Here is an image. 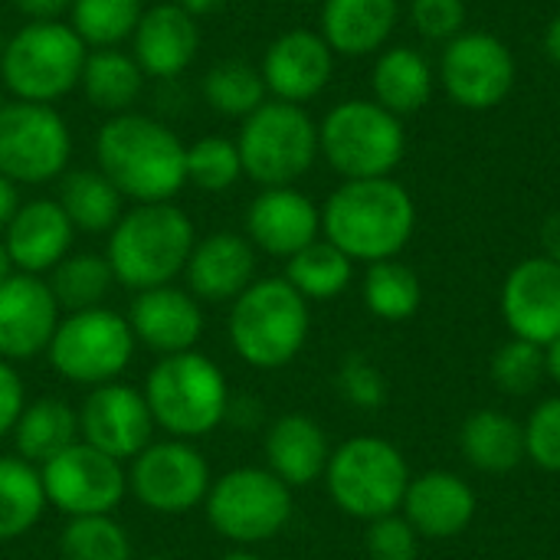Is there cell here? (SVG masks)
I'll return each mask as SVG.
<instances>
[{"mask_svg": "<svg viewBox=\"0 0 560 560\" xmlns=\"http://www.w3.org/2000/svg\"><path fill=\"white\" fill-rule=\"evenodd\" d=\"M368 555L371 560H417L420 535L400 515H384L368 528Z\"/></svg>", "mask_w": 560, "mask_h": 560, "instance_id": "f6af8a7d", "label": "cell"}, {"mask_svg": "<svg viewBox=\"0 0 560 560\" xmlns=\"http://www.w3.org/2000/svg\"><path fill=\"white\" fill-rule=\"evenodd\" d=\"M433 85H436L433 62L420 49L384 46L377 52L374 69H371V92H374V102L394 112L397 118L417 115L430 102Z\"/></svg>", "mask_w": 560, "mask_h": 560, "instance_id": "83f0119b", "label": "cell"}, {"mask_svg": "<svg viewBox=\"0 0 560 560\" xmlns=\"http://www.w3.org/2000/svg\"><path fill=\"white\" fill-rule=\"evenodd\" d=\"M203 509L220 538L253 548L289 525L292 489L262 466H240L213 479Z\"/></svg>", "mask_w": 560, "mask_h": 560, "instance_id": "8fae6325", "label": "cell"}, {"mask_svg": "<svg viewBox=\"0 0 560 560\" xmlns=\"http://www.w3.org/2000/svg\"><path fill=\"white\" fill-rule=\"evenodd\" d=\"M515 56L505 39L486 30H463L440 52L436 79L453 105L466 112L499 108L515 89Z\"/></svg>", "mask_w": 560, "mask_h": 560, "instance_id": "4fadbf2b", "label": "cell"}, {"mask_svg": "<svg viewBox=\"0 0 560 560\" xmlns=\"http://www.w3.org/2000/svg\"><path fill=\"white\" fill-rule=\"evenodd\" d=\"M410 23L430 43H450L466 30L463 0H410Z\"/></svg>", "mask_w": 560, "mask_h": 560, "instance_id": "7bdbcfd3", "label": "cell"}, {"mask_svg": "<svg viewBox=\"0 0 560 560\" xmlns=\"http://www.w3.org/2000/svg\"><path fill=\"white\" fill-rule=\"evenodd\" d=\"M213 479L203 453L187 440L148 443L128 469L131 495L158 515H187L207 502Z\"/></svg>", "mask_w": 560, "mask_h": 560, "instance_id": "5bb4252c", "label": "cell"}, {"mask_svg": "<svg viewBox=\"0 0 560 560\" xmlns=\"http://www.w3.org/2000/svg\"><path fill=\"white\" fill-rule=\"evenodd\" d=\"M200 52L197 20L180 10L174 0L148 7L131 33V56L141 66L144 79H174L194 66Z\"/></svg>", "mask_w": 560, "mask_h": 560, "instance_id": "603a6c76", "label": "cell"}, {"mask_svg": "<svg viewBox=\"0 0 560 560\" xmlns=\"http://www.w3.org/2000/svg\"><path fill=\"white\" fill-rule=\"evenodd\" d=\"M46 505L39 469L20 456H0V545L23 538L43 518Z\"/></svg>", "mask_w": 560, "mask_h": 560, "instance_id": "d6a6232c", "label": "cell"}, {"mask_svg": "<svg viewBox=\"0 0 560 560\" xmlns=\"http://www.w3.org/2000/svg\"><path fill=\"white\" fill-rule=\"evenodd\" d=\"M308 302L285 282V276L256 279L240 299H233L226 322L233 351L259 371L292 364L308 341Z\"/></svg>", "mask_w": 560, "mask_h": 560, "instance_id": "5b68a950", "label": "cell"}, {"mask_svg": "<svg viewBox=\"0 0 560 560\" xmlns=\"http://www.w3.org/2000/svg\"><path fill=\"white\" fill-rule=\"evenodd\" d=\"M89 46L62 20L23 23L3 46L0 79L16 102L52 105L82 82Z\"/></svg>", "mask_w": 560, "mask_h": 560, "instance_id": "52a82bcc", "label": "cell"}, {"mask_svg": "<svg viewBox=\"0 0 560 560\" xmlns=\"http://www.w3.org/2000/svg\"><path fill=\"white\" fill-rule=\"evenodd\" d=\"M502 318L522 341L548 348L560 338V266L548 256L522 259L502 282Z\"/></svg>", "mask_w": 560, "mask_h": 560, "instance_id": "ac0fdd59", "label": "cell"}, {"mask_svg": "<svg viewBox=\"0 0 560 560\" xmlns=\"http://www.w3.org/2000/svg\"><path fill=\"white\" fill-rule=\"evenodd\" d=\"M331 446L325 430L305 413H285L266 430V469L289 489H305L325 476Z\"/></svg>", "mask_w": 560, "mask_h": 560, "instance_id": "4316f807", "label": "cell"}, {"mask_svg": "<svg viewBox=\"0 0 560 560\" xmlns=\"http://www.w3.org/2000/svg\"><path fill=\"white\" fill-rule=\"evenodd\" d=\"M26 407V394H23V381L13 371L10 361L0 358V436L13 433L20 410Z\"/></svg>", "mask_w": 560, "mask_h": 560, "instance_id": "bcb514c9", "label": "cell"}, {"mask_svg": "<svg viewBox=\"0 0 560 560\" xmlns=\"http://www.w3.org/2000/svg\"><path fill=\"white\" fill-rule=\"evenodd\" d=\"M174 3H177L180 10H187V13L197 20V16H207V13H217V10H223L230 0H174Z\"/></svg>", "mask_w": 560, "mask_h": 560, "instance_id": "f907efd6", "label": "cell"}, {"mask_svg": "<svg viewBox=\"0 0 560 560\" xmlns=\"http://www.w3.org/2000/svg\"><path fill=\"white\" fill-rule=\"evenodd\" d=\"M95 167L135 203H167L187 187V144L164 121L121 112L95 135Z\"/></svg>", "mask_w": 560, "mask_h": 560, "instance_id": "6da1fadb", "label": "cell"}, {"mask_svg": "<svg viewBox=\"0 0 560 560\" xmlns=\"http://www.w3.org/2000/svg\"><path fill=\"white\" fill-rule=\"evenodd\" d=\"M417 230V203L394 177L345 180L322 207V236L354 262L397 259Z\"/></svg>", "mask_w": 560, "mask_h": 560, "instance_id": "7a4b0ae2", "label": "cell"}, {"mask_svg": "<svg viewBox=\"0 0 560 560\" xmlns=\"http://www.w3.org/2000/svg\"><path fill=\"white\" fill-rule=\"evenodd\" d=\"M62 560H131V538L112 515L69 518L59 535Z\"/></svg>", "mask_w": 560, "mask_h": 560, "instance_id": "f35d334b", "label": "cell"}, {"mask_svg": "<svg viewBox=\"0 0 560 560\" xmlns=\"http://www.w3.org/2000/svg\"><path fill=\"white\" fill-rule=\"evenodd\" d=\"M79 443V410H72L59 397H39L26 404L13 427V446L16 456L30 466H43L62 450Z\"/></svg>", "mask_w": 560, "mask_h": 560, "instance_id": "f546056e", "label": "cell"}, {"mask_svg": "<svg viewBox=\"0 0 560 560\" xmlns=\"http://www.w3.org/2000/svg\"><path fill=\"white\" fill-rule=\"evenodd\" d=\"M26 23H46V20H62L69 13L72 0H10Z\"/></svg>", "mask_w": 560, "mask_h": 560, "instance_id": "7dc6e473", "label": "cell"}, {"mask_svg": "<svg viewBox=\"0 0 560 560\" xmlns=\"http://www.w3.org/2000/svg\"><path fill=\"white\" fill-rule=\"evenodd\" d=\"M338 387L345 394L348 404L361 407V410H377L387 400V384L384 374L361 354L345 358L341 371H338Z\"/></svg>", "mask_w": 560, "mask_h": 560, "instance_id": "ee69618b", "label": "cell"}, {"mask_svg": "<svg viewBox=\"0 0 560 560\" xmlns=\"http://www.w3.org/2000/svg\"><path fill=\"white\" fill-rule=\"evenodd\" d=\"M49 289L66 312H82V308H98L105 305V295L115 285L112 266L98 253H69L52 272H49Z\"/></svg>", "mask_w": 560, "mask_h": 560, "instance_id": "8d00e7d4", "label": "cell"}, {"mask_svg": "<svg viewBox=\"0 0 560 560\" xmlns=\"http://www.w3.org/2000/svg\"><path fill=\"white\" fill-rule=\"evenodd\" d=\"M13 272H16V266H13V259H10V253H7V243H3V236H0V282H7Z\"/></svg>", "mask_w": 560, "mask_h": 560, "instance_id": "db71d44e", "label": "cell"}, {"mask_svg": "<svg viewBox=\"0 0 560 560\" xmlns=\"http://www.w3.org/2000/svg\"><path fill=\"white\" fill-rule=\"evenodd\" d=\"M200 95L217 115L240 118V121L246 115H253L269 98L259 66H253L246 59H220V62H213L200 75Z\"/></svg>", "mask_w": 560, "mask_h": 560, "instance_id": "e575fe53", "label": "cell"}, {"mask_svg": "<svg viewBox=\"0 0 560 560\" xmlns=\"http://www.w3.org/2000/svg\"><path fill=\"white\" fill-rule=\"evenodd\" d=\"M141 13L144 0H72L66 16L89 49H112L131 39Z\"/></svg>", "mask_w": 560, "mask_h": 560, "instance_id": "74e56055", "label": "cell"}, {"mask_svg": "<svg viewBox=\"0 0 560 560\" xmlns=\"http://www.w3.org/2000/svg\"><path fill=\"white\" fill-rule=\"evenodd\" d=\"M545 52L555 66H560V13L551 16V23L545 30Z\"/></svg>", "mask_w": 560, "mask_h": 560, "instance_id": "816d5d0a", "label": "cell"}, {"mask_svg": "<svg viewBox=\"0 0 560 560\" xmlns=\"http://www.w3.org/2000/svg\"><path fill=\"white\" fill-rule=\"evenodd\" d=\"M322 236V207L299 187H262L246 207V240L266 256L289 259Z\"/></svg>", "mask_w": 560, "mask_h": 560, "instance_id": "ffe728a7", "label": "cell"}, {"mask_svg": "<svg viewBox=\"0 0 560 560\" xmlns=\"http://www.w3.org/2000/svg\"><path fill=\"white\" fill-rule=\"evenodd\" d=\"M194 243V220L174 200L135 203L112 226L105 259L118 285L148 292L158 285H174V279L184 276Z\"/></svg>", "mask_w": 560, "mask_h": 560, "instance_id": "3957f363", "label": "cell"}, {"mask_svg": "<svg viewBox=\"0 0 560 560\" xmlns=\"http://www.w3.org/2000/svg\"><path fill=\"white\" fill-rule=\"evenodd\" d=\"M144 400L154 427L171 440H200L213 433L230 410V384L217 361L200 351L158 358L144 381Z\"/></svg>", "mask_w": 560, "mask_h": 560, "instance_id": "277c9868", "label": "cell"}, {"mask_svg": "<svg viewBox=\"0 0 560 560\" xmlns=\"http://www.w3.org/2000/svg\"><path fill=\"white\" fill-rule=\"evenodd\" d=\"M318 154L345 180L390 177L407 154V131L374 98H345L318 121Z\"/></svg>", "mask_w": 560, "mask_h": 560, "instance_id": "8992f818", "label": "cell"}, {"mask_svg": "<svg viewBox=\"0 0 560 560\" xmlns=\"http://www.w3.org/2000/svg\"><path fill=\"white\" fill-rule=\"evenodd\" d=\"M79 85L92 108L105 115H121V112H131V105L138 102L144 89V72L135 62V56L118 46L89 49Z\"/></svg>", "mask_w": 560, "mask_h": 560, "instance_id": "1f68e13d", "label": "cell"}, {"mask_svg": "<svg viewBox=\"0 0 560 560\" xmlns=\"http://www.w3.org/2000/svg\"><path fill=\"white\" fill-rule=\"evenodd\" d=\"M545 371H548V377L560 387V338L545 348Z\"/></svg>", "mask_w": 560, "mask_h": 560, "instance_id": "f5cc1de1", "label": "cell"}, {"mask_svg": "<svg viewBox=\"0 0 560 560\" xmlns=\"http://www.w3.org/2000/svg\"><path fill=\"white\" fill-rule=\"evenodd\" d=\"M400 509L420 538L450 541L472 525L476 492L456 472L436 469V472H423L410 479Z\"/></svg>", "mask_w": 560, "mask_h": 560, "instance_id": "d4e9b609", "label": "cell"}, {"mask_svg": "<svg viewBox=\"0 0 560 560\" xmlns=\"http://www.w3.org/2000/svg\"><path fill=\"white\" fill-rule=\"evenodd\" d=\"M400 20V0H322V36L335 56L364 59L387 46Z\"/></svg>", "mask_w": 560, "mask_h": 560, "instance_id": "484cf974", "label": "cell"}, {"mask_svg": "<svg viewBox=\"0 0 560 560\" xmlns=\"http://www.w3.org/2000/svg\"><path fill=\"white\" fill-rule=\"evenodd\" d=\"M154 430L144 394L121 381L92 387L79 407V440L118 463L135 459L148 443H154Z\"/></svg>", "mask_w": 560, "mask_h": 560, "instance_id": "2e32d148", "label": "cell"}, {"mask_svg": "<svg viewBox=\"0 0 560 560\" xmlns=\"http://www.w3.org/2000/svg\"><path fill=\"white\" fill-rule=\"evenodd\" d=\"M459 446L472 469L505 476L525 459V427L502 410H476L459 430Z\"/></svg>", "mask_w": 560, "mask_h": 560, "instance_id": "f1b7e54d", "label": "cell"}, {"mask_svg": "<svg viewBox=\"0 0 560 560\" xmlns=\"http://www.w3.org/2000/svg\"><path fill=\"white\" fill-rule=\"evenodd\" d=\"M75 226L69 223L59 200H26L20 203L16 217L3 230L7 253L16 266V272L46 276L52 272L69 253H72Z\"/></svg>", "mask_w": 560, "mask_h": 560, "instance_id": "cb8c5ba5", "label": "cell"}, {"mask_svg": "<svg viewBox=\"0 0 560 560\" xmlns=\"http://www.w3.org/2000/svg\"><path fill=\"white\" fill-rule=\"evenodd\" d=\"M525 459L545 472H560V397L538 404L525 423Z\"/></svg>", "mask_w": 560, "mask_h": 560, "instance_id": "b9f144b4", "label": "cell"}, {"mask_svg": "<svg viewBox=\"0 0 560 560\" xmlns=\"http://www.w3.org/2000/svg\"><path fill=\"white\" fill-rule=\"evenodd\" d=\"M331 502L361 522L397 515L410 486V466L404 453L381 436H354L331 450L325 469Z\"/></svg>", "mask_w": 560, "mask_h": 560, "instance_id": "9c48e42d", "label": "cell"}, {"mask_svg": "<svg viewBox=\"0 0 560 560\" xmlns=\"http://www.w3.org/2000/svg\"><path fill=\"white\" fill-rule=\"evenodd\" d=\"M59 207L66 210L75 233H112L125 213V197L98 167L66 171L59 177Z\"/></svg>", "mask_w": 560, "mask_h": 560, "instance_id": "4dcf8cb0", "label": "cell"}, {"mask_svg": "<svg viewBox=\"0 0 560 560\" xmlns=\"http://www.w3.org/2000/svg\"><path fill=\"white\" fill-rule=\"evenodd\" d=\"M141 560H167V558H161V555H151V558H141Z\"/></svg>", "mask_w": 560, "mask_h": 560, "instance_id": "6f0895ef", "label": "cell"}, {"mask_svg": "<svg viewBox=\"0 0 560 560\" xmlns=\"http://www.w3.org/2000/svg\"><path fill=\"white\" fill-rule=\"evenodd\" d=\"M545 374H548L545 371V348L522 341V338L505 341L492 358V381L509 397L535 394Z\"/></svg>", "mask_w": 560, "mask_h": 560, "instance_id": "60d3db41", "label": "cell"}, {"mask_svg": "<svg viewBox=\"0 0 560 560\" xmlns=\"http://www.w3.org/2000/svg\"><path fill=\"white\" fill-rule=\"evenodd\" d=\"M39 476H43L46 502L69 518L112 515L128 495L125 463L105 456L85 440L72 443L69 450L43 463Z\"/></svg>", "mask_w": 560, "mask_h": 560, "instance_id": "9a60e30c", "label": "cell"}, {"mask_svg": "<svg viewBox=\"0 0 560 560\" xmlns=\"http://www.w3.org/2000/svg\"><path fill=\"white\" fill-rule=\"evenodd\" d=\"M20 187L10 180V177H3L0 174V233L10 226V220L16 217V210H20Z\"/></svg>", "mask_w": 560, "mask_h": 560, "instance_id": "c3c4849f", "label": "cell"}, {"mask_svg": "<svg viewBox=\"0 0 560 560\" xmlns=\"http://www.w3.org/2000/svg\"><path fill=\"white\" fill-rule=\"evenodd\" d=\"M184 276L197 302H233L256 282V246L233 230L210 233L194 243Z\"/></svg>", "mask_w": 560, "mask_h": 560, "instance_id": "7402d4cb", "label": "cell"}, {"mask_svg": "<svg viewBox=\"0 0 560 560\" xmlns=\"http://www.w3.org/2000/svg\"><path fill=\"white\" fill-rule=\"evenodd\" d=\"M0 108H3V98H0Z\"/></svg>", "mask_w": 560, "mask_h": 560, "instance_id": "91938a15", "label": "cell"}, {"mask_svg": "<svg viewBox=\"0 0 560 560\" xmlns=\"http://www.w3.org/2000/svg\"><path fill=\"white\" fill-rule=\"evenodd\" d=\"M354 279V259H348L338 246H331L325 236L299 249L285 259V282L305 299V302H328L338 299Z\"/></svg>", "mask_w": 560, "mask_h": 560, "instance_id": "836d02e7", "label": "cell"}, {"mask_svg": "<svg viewBox=\"0 0 560 560\" xmlns=\"http://www.w3.org/2000/svg\"><path fill=\"white\" fill-rule=\"evenodd\" d=\"M128 325L138 345L154 351L158 358L194 351L203 335V312L200 302L177 289V285H158L148 292H135V302L128 308Z\"/></svg>", "mask_w": 560, "mask_h": 560, "instance_id": "44dd1931", "label": "cell"}, {"mask_svg": "<svg viewBox=\"0 0 560 560\" xmlns=\"http://www.w3.org/2000/svg\"><path fill=\"white\" fill-rule=\"evenodd\" d=\"M541 249H545V256L551 262L560 266V213L545 220V226H541Z\"/></svg>", "mask_w": 560, "mask_h": 560, "instance_id": "681fc988", "label": "cell"}, {"mask_svg": "<svg viewBox=\"0 0 560 560\" xmlns=\"http://www.w3.org/2000/svg\"><path fill=\"white\" fill-rule=\"evenodd\" d=\"M364 305L374 318L381 322H407L417 315L420 302H423V285L417 279V272L400 262V259H384V262H371L364 272V285H361Z\"/></svg>", "mask_w": 560, "mask_h": 560, "instance_id": "d590c367", "label": "cell"}, {"mask_svg": "<svg viewBox=\"0 0 560 560\" xmlns=\"http://www.w3.org/2000/svg\"><path fill=\"white\" fill-rule=\"evenodd\" d=\"M220 560H262V558H256V555H249V551H233V555H223Z\"/></svg>", "mask_w": 560, "mask_h": 560, "instance_id": "11a10c76", "label": "cell"}, {"mask_svg": "<svg viewBox=\"0 0 560 560\" xmlns=\"http://www.w3.org/2000/svg\"><path fill=\"white\" fill-rule=\"evenodd\" d=\"M243 177L259 187H295L318 158V121L305 105L266 98L236 135Z\"/></svg>", "mask_w": 560, "mask_h": 560, "instance_id": "ba28073f", "label": "cell"}, {"mask_svg": "<svg viewBox=\"0 0 560 560\" xmlns=\"http://www.w3.org/2000/svg\"><path fill=\"white\" fill-rule=\"evenodd\" d=\"M59 302L43 276L13 272L0 282V358L33 361L49 351V341L62 322Z\"/></svg>", "mask_w": 560, "mask_h": 560, "instance_id": "e0dca14e", "label": "cell"}, {"mask_svg": "<svg viewBox=\"0 0 560 560\" xmlns=\"http://www.w3.org/2000/svg\"><path fill=\"white\" fill-rule=\"evenodd\" d=\"M243 177L240 148L233 138L207 135L187 144V184L203 194H223Z\"/></svg>", "mask_w": 560, "mask_h": 560, "instance_id": "ab89813d", "label": "cell"}, {"mask_svg": "<svg viewBox=\"0 0 560 560\" xmlns=\"http://www.w3.org/2000/svg\"><path fill=\"white\" fill-rule=\"evenodd\" d=\"M259 72L272 98L305 105L328 89L335 75V52L315 30H285L266 46Z\"/></svg>", "mask_w": 560, "mask_h": 560, "instance_id": "d6986e66", "label": "cell"}, {"mask_svg": "<svg viewBox=\"0 0 560 560\" xmlns=\"http://www.w3.org/2000/svg\"><path fill=\"white\" fill-rule=\"evenodd\" d=\"M289 3H312V0H289Z\"/></svg>", "mask_w": 560, "mask_h": 560, "instance_id": "680465c9", "label": "cell"}, {"mask_svg": "<svg viewBox=\"0 0 560 560\" xmlns=\"http://www.w3.org/2000/svg\"><path fill=\"white\" fill-rule=\"evenodd\" d=\"M72 158V135L52 105L3 102L0 108V174L16 187L59 180Z\"/></svg>", "mask_w": 560, "mask_h": 560, "instance_id": "7c38bea8", "label": "cell"}, {"mask_svg": "<svg viewBox=\"0 0 560 560\" xmlns=\"http://www.w3.org/2000/svg\"><path fill=\"white\" fill-rule=\"evenodd\" d=\"M135 335L125 315L115 308H82L69 312L52 341H49V364L59 377L79 387H102L125 374L135 358Z\"/></svg>", "mask_w": 560, "mask_h": 560, "instance_id": "30bf717a", "label": "cell"}, {"mask_svg": "<svg viewBox=\"0 0 560 560\" xmlns=\"http://www.w3.org/2000/svg\"><path fill=\"white\" fill-rule=\"evenodd\" d=\"M3 46H7V36H3V26H0V59H3Z\"/></svg>", "mask_w": 560, "mask_h": 560, "instance_id": "9f6ffc18", "label": "cell"}]
</instances>
